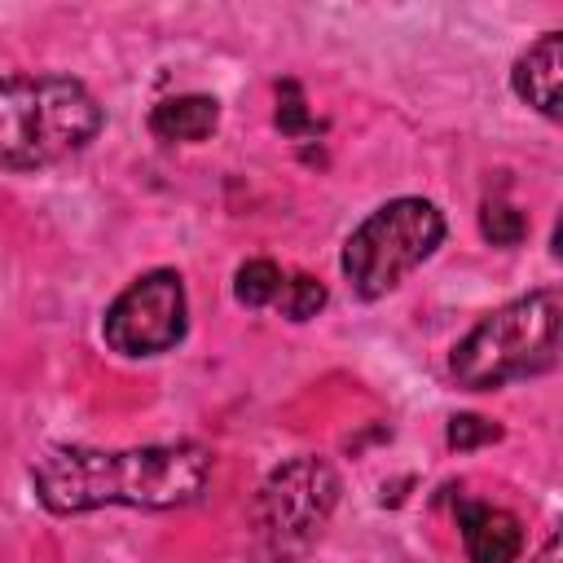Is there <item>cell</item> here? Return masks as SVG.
Instances as JSON below:
<instances>
[{"mask_svg":"<svg viewBox=\"0 0 563 563\" xmlns=\"http://www.w3.org/2000/svg\"><path fill=\"white\" fill-rule=\"evenodd\" d=\"M211 479V453L194 440L145 449H79L62 444L35 457L31 488L53 515H84L101 506L172 510L189 506Z\"/></svg>","mask_w":563,"mask_h":563,"instance_id":"1","label":"cell"},{"mask_svg":"<svg viewBox=\"0 0 563 563\" xmlns=\"http://www.w3.org/2000/svg\"><path fill=\"white\" fill-rule=\"evenodd\" d=\"M101 132L97 97L66 75L0 79V167L35 172L70 158Z\"/></svg>","mask_w":563,"mask_h":563,"instance_id":"2","label":"cell"},{"mask_svg":"<svg viewBox=\"0 0 563 563\" xmlns=\"http://www.w3.org/2000/svg\"><path fill=\"white\" fill-rule=\"evenodd\" d=\"M559 290H532L497 312H488L449 356V374L471 387H506L545 374L559 361Z\"/></svg>","mask_w":563,"mask_h":563,"instance_id":"3","label":"cell"},{"mask_svg":"<svg viewBox=\"0 0 563 563\" xmlns=\"http://www.w3.org/2000/svg\"><path fill=\"white\" fill-rule=\"evenodd\" d=\"M444 238V216L427 198H391L369 211L343 242V277L352 295L378 299L405 282Z\"/></svg>","mask_w":563,"mask_h":563,"instance_id":"4","label":"cell"},{"mask_svg":"<svg viewBox=\"0 0 563 563\" xmlns=\"http://www.w3.org/2000/svg\"><path fill=\"white\" fill-rule=\"evenodd\" d=\"M339 501V475L321 457H295L277 466L251 510V559L255 563H299L321 537Z\"/></svg>","mask_w":563,"mask_h":563,"instance_id":"5","label":"cell"},{"mask_svg":"<svg viewBox=\"0 0 563 563\" xmlns=\"http://www.w3.org/2000/svg\"><path fill=\"white\" fill-rule=\"evenodd\" d=\"M185 312L180 277L172 268H154L106 308L101 334L119 356H158L185 339Z\"/></svg>","mask_w":563,"mask_h":563,"instance_id":"6","label":"cell"},{"mask_svg":"<svg viewBox=\"0 0 563 563\" xmlns=\"http://www.w3.org/2000/svg\"><path fill=\"white\" fill-rule=\"evenodd\" d=\"M462 550L471 563H515L523 554V523L488 501H466L457 510Z\"/></svg>","mask_w":563,"mask_h":563,"instance_id":"7","label":"cell"},{"mask_svg":"<svg viewBox=\"0 0 563 563\" xmlns=\"http://www.w3.org/2000/svg\"><path fill=\"white\" fill-rule=\"evenodd\" d=\"M559 70H563V35L559 31H545L519 62H515V92L537 106L545 119H559Z\"/></svg>","mask_w":563,"mask_h":563,"instance_id":"8","label":"cell"},{"mask_svg":"<svg viewBox=\"0 0 563 563\" xmlns=\"http://www.w3.org/2000/svg\"><path fill=\"white\" fill-rule=\"evenodd\" d=\"M220 123V106L216 97H202V92H185V97H167L150 110V132L158 141H207Z\"/></svg>","mask_w":563,"mask_h":563,"instance_id":"9","label":"cell"},{"mask_svg":"<svg viewBox=\"0 0 563 563\" xmlns=\"http://www.w3.org/2000/svg\"><path fill=\"white\" fill-rule=\"evenodd\" d=\"M282 268L273 264V260H246L242 268H238V277H233V295H238V303H246V308H264V303H277V290H282Z\"/></svg>","mask_w":563,"mask_h":563,"instance_id":"10","label":"cell"},{"mask_svg":"<svg viewBox=\"0 0 563 563\" xmlns=\"http://www.w3.org/2000/svg\"><path fill=\"white\" fill-rule=\"evenodd\" d=\"M321 303H325V286L312 282V277H303V273L286 277L282 290H277V308H282L290 321H308V317H317Z\"/></svg>","mask_w":563,"mask_h":563,"instance_id":"11","label":"cell"},{"mask_svg":"<svg viewBox=\"0 0 563 563\" xmlns=\"http://www.w3.org/2000/svg\"><path fill=\"white\" fill-rule=\"evenodd\" d=\"M479 229H484L488 242H497V246H515V242L523 238L528 224H523V216H519L515 207H506V202H484Z\"/></svg>","mask_w":563,"mask_h":563,"instance_id":"12","label":"cell"},{"mask_svg":"<svg viewBox=\"0 0 563 563\" xmlns=\"http://www.w3.org/2000/svg\"><path fill=\"white\" fill-rule=\"evenodd\" d=\"M479 440H497V427L484 422V418H471V413L449 422V444H453V449H471V444H479Z\"/></svg>","mask_w":563,"mask_h":563,"instance_id":"13","label":"cell"},{"mask_svg":"<svg viewBox=\"0 0 563 563\" xmlns=\"http://www.w3.org/2000/svg\"><path fill=\"white\" fill-rule=\"evenodd\" d=\"M532 563H559V541H550V545H545V550H541Z\"/></svg>","mask_w":563,"mask_h":563,"instance_id":"14","label":"cell"}]
</instances>
